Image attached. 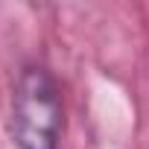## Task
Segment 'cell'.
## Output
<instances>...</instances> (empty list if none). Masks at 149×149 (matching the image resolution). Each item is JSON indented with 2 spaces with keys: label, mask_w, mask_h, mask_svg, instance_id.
<instances>
[{
  "label": "cell",
  "mask_w": 149,
  "mask_h": 149,
  "mask_svg": "<svg viewBox=\"0 0 149 149\" xmlns=\"http://www.w3.org/2000/svg\"><path fill=\"white\" fill-rule=\"evenodd\" d=\"M9 129L18 149H58L64 102L56 76L44 64L21 67L12 88Z\"/></svg>",
  "instance_id": "6da1fadb"
}]
</instances>
